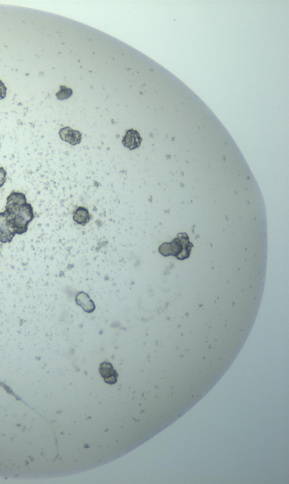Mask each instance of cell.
Segmentation results:
<instances>
[{
	"instance_id": "6da1fadb",
	"label": "cell",
	"mask_w": 289,
	"mask_h": 484,
	"mask_svg": "<svg viewBox=\"0 0 289 484\" xmlns=\"http://www.w3.org/2000/svg\"><path fill=\"white\" fill-rule=\"evenodd\" d=\"M5 211L8 222L16 235H22L26 233L29 225L35 218L34 209L30 203H27L25 193L12 191L7 196Z\"/></svg>"
},
{
	"instance_id": "7a4b0ae2",
	"label": "cell",
	"mask_w": 289,
	"mask_h": 484,
	"mask_svg": "<svg viewBox=\"0 0 289 484\" xmlns=\"http://www.w3.org/2000/svg\"><path fill=\"white\" fill-rule=\"evenodd\" d=\"M193 244L187 233H179L177 238L170 242L160 246L159 251L164 256H173L178 260H183L190 257Z\"/></svg>"
},
{
	"instance_id": "3957f363",
	"label": "cell",
	"mask_w": 289,
	"mask_h": 484,
	"mask_svg": "<svg viewBox=\"0 0 289 484\" xmlns=\"http://www.w3.org/2000/svg\"><path fill=\"white\" fill-rule=\"evenodd\" d=\"M15 235L8 222L6 213L5 211L0 212V242L2 243H11Z\"/></svg>"
},
{
	"instance_id": "277c9868",
	"label": "cell",
	"mask_w": 289,
	"mask_h": 484,
	"mask_svg": "<svg viewBox=\"0 0 289 484\" xmlns=\"http://www.w3.org/2000/svg\"><path fill=\"white\" fill-rule=\"evenodd\" d=\"M99 372L107 384L114 385L117 382L118 374L110 363H102L99 366Z\"/></svg>"
},
{
	"instance_id": "5b68a950",
	"label": "cell",
	"mask_w": 289,
	"mask_h": 484,
	"mask_svg": "<svg viewBox=\"0 0 289 484\" xmlns=\"http://www.w3.org/2000/svg\"><path fill=\"white\" fill-rule=\"evenodd\" d=\"M142 141L143 138L140 136L139 132L137 130L131 128L127 131L125 136L123 137L122 143L124 146L129 150H134L140 146Z\"/></svg>"
},
{
	"instance_id": "8992f818",
	"label": "cell",
	"mask_w": 289,
	"mask_h": 484,
	"mask_svg": "<svg viewBox=\"0 0 289 484\" xmlns=\"http://www.w3.org/2000/svg\"><path fill=\"white\" fill-rule=\"evenodd\" d=\"M60 138L65 142L75 146L81 142L82 136L79 131L74 130L69 127H63L59 132Z\"/></svg>"
},
{
	"instance_id": "52a82bcc",
	"label": "cell",
	"mask_w": 289,
	"mask_h": 484,
	"mask_svg": "<svg viewBox=\"0 0 289 484\" xmlns=\"http://www.w3.org/2000/svg\"><path fill=\"white\" fill-rule=\"evenodd\" d=\"M73 219L76 223L82 225H85L89 223L91 219V215L87 209L84 207H79L74 212Z\"/></svg>"
},
{
	"instance_id": "ba28073f",
	"label": "cell",
	"mask_w": 289,
	"mask_h": 484,
	"mask_svg": "<svg viewBox=\"0 0 289 484\" xmlns=\"http://www.w3.org/2000/svg\"><path fill=\"white\" fill-rule=\"evenodd\" d=\"M73 94L72 89L67 88L65 86L60 87V91L56 94V96L58 100H63L69 99Z\"/></svg>"
},
{
	"instance_id": "9c48e42d",
	"label": "cell",
	"mask_w": 289,
	"mask_h": 484,
	"mask_svg": "<svg viewBox=\"0 0 289 484\" xmlns=\"http://www.w3.org/2000/svg\"><path fill=\"white\" fill-rule=\"evenodd\" d=\"M7 172L3 167H0V188L3 187L6 182Z\"/></svg>"
},
{
	"instance_id": "30bf717a",
	"label": "cell",
	"mask_w": 289,
	"mask_h": 484,
	"mask_svg": "<svg viewBox=\"0 0 289 484\" xmlns=\"http://www.w3.org/2000/svg\"><path fill=\"white\" fill-rule=\"evenodd\" d=\"M7 88L1 80H0V100L6 98Z\"/></svg>"
},
{
	"instance_id": "8fae6325",
	"label": "cell",
	"mask_w": 289,
	"mask_h": 484,
	"mask_svg": "<svg viewBox=\"0 0 289 484\" xmlns=\"http://www.w3.org/2000/svg\"><path fill=\"white\" fill-rule=\"evenodd\" d=\"M0 254H1V252H0Z\"/></svg>"
}]
</instances>
